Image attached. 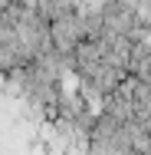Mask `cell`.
I'll return each instance as SVG.
<instances>
[{
    "mask_svg": "<svg viewBox=\"0 0 151 155\" xmlns=\"http://www.w3.org/2000/svg\"><path fill=\"white\" fill-rule=\"evenodd\" d=\"M46 27H49V46L62 53V56H72V50L82 43V27H79V3L72 7V10H66L59 17H53V20H46Z\"/></svg>",
    "mask_w": 151,
    "mask_h": 155,
    "instance_id": "cell-1",
    "label": "cell"
},
{
    "mask_svg": "<svg viewBox=\"0 0 151 155\" xmlns=\"http://www.w3.org/2000/svg\"><path fill=\"white\" fill-rule=\"evenodd\" d=\"M7 7H10V0H0V13H3V10H7Z\"/></svg>",
    "mask_w": 151,
    "mask_h": 155,
    "instance_id": "cell-2",
    "label": "cell"
}]
</instances>
